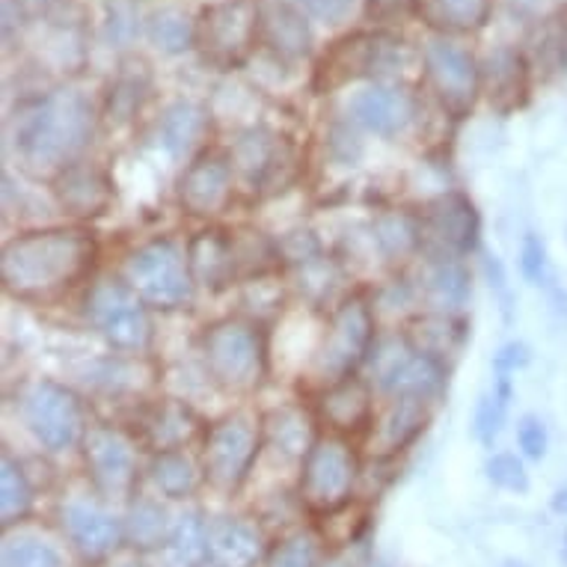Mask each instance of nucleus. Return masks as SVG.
I'll return each instance as SVG.
<instances>
[{
  "mask_svg": "<svg viewBox=\"0 0 567 567\" xmlns=\"http://www.w3.org/2000/svg\"><path fill=\"white\" fill-rule=\"evenodd\" d=\"M318 419L307 413L298 404H286V408H274L270 413L261 416L265 425V449L277 452L286 461H300L309 455V449L316 446V440L321 437L316 431Z\"/></svg>",
  "mask_w": 567,
  "mask_h": 567,
  "instance_id": "28",
  "label": "nucleus"
},
{
  "mask_svg": "<svg viewBox=\"0 0 567 567\" xmlns=\"http://www.w3.org/2000/svg\"><path fill=\"white\" fill-rule=\"evenodd\" d=\"M150 475L161 496H167V499H190L205 484L203 457L190 455L187 449L161 452V455L152 457Z\"/></svg>",
  "mask_w": 567,
  "mask_h": 567,
  "instance_id": "30",
  "label": "nucleus"
},
{
  "mask_svg": "<svg viewBox=\"0 0 567 567\" xmlns=\"http://www.w3.org/2000/svg\"><path fill=\"white\" fill-rule=\"evenodd\" d=\"M422 63L443 111L455 120L470 116L475 95L482 93V65L475 63V56L452 39L437 37L425 45Z\"/></svg>",
  "mask_w": 567,
  "mask_h": 567,
  "instance_id": "15",
  "label": "nucleus"
},
{
  "mask_svg": "<svg viewBox=\"0 0 567 567\" xmlns=\"http://www.w3.org/2000/svg\"><path fill=\"white\" fill-rule=\"evenodd\" d=\"M372 238L386 261H404L422 250V226L419 215L404 208H390L374 217Z\"/></svg>",
  "mask_w": 567,
  "mask_h": 567,
  "instance_id": "33",
  "label": "nucleus"
},
{
  "mask_svg": "<svg viewBox=\"0 0 567 567\" xmlns=\"http://www.w3.org/2000/svg\"><path fill=\"white\" fill-rule=\"evenodd\" d=\"M487 478H491L496 487H503V491L512 493H526L529 491V473H526V466L517 455L512 452H499V455H493L487 461Z\"/></svg>",
  "mask_w": 567,
  "mask_h": 567,
  "instance_id": "43",
  "label": "nucleus"
},
{
  "mask_svg": "<svg viewBox=\"0 0 567 567\" xmlns=\"http://www.w3.org/2000/svg\"><path fill=\"white\" fill-rule=\"evenodd\" d=\"M205 374L226 392H256L268 378V339L259 321L244 316L220 318L199 339Z\"/></svg>",
  "mask_w": 567,
  "mask_h": 567,
  "instance_id": "3",
  "label": "nucleus"
},
{
  "mask_svg": "<svg viewBox=\"0 0 567 567\" xmlns=\"http://www.w3.org/2000/svg\"><path fill=\"white\" fill-rule=\"evenodd\" d=\"M526 363H529V348H526L523 342L503 344L499 353L493 357V369H496V374H514Z\"/></svg>",
  "mask_w": 567,
  "mask_h": 567,
  "instance_id": "47",
  "label": "nucleus"
},
{
  "mask_svg": "<svg viewBox=\"0 0 567 567\" xmlns=\"http://www.w3.org/2000/svg\"><path fill=\"white\" fill-rule=\"evenodd\" d=\"M466 333H470V327L455 312H425V316L410 318L404 327V339L443 369H449V363L461 353Z\"/></svg>",
  "mask_w": 567,
  "mask_h": 567,
  "instance_id": "27",
  "label": "nucleus"
},
{
  "mask_svg": "<svg viewBox=\"0 0 567 567\" xmlns=\"http://www.w3.org/2000/svg\"><path fill=\"white\" fill-rule=\"evenodd\" d=\"M60 523L84 565H107L125 544V520L90 499H69L60 508Z\"/></svg>",
  "mask_w": 567,
  "mask_h": 567,
  "instance_id": "18",
  "label": "nucleus"
},
{
  "mask_svg": "<svg viewBox=\"0 0 567 567\" xmlns=\"http://www.w3.org/2000/svg\"><path fill=\"white\" fill-rule=\"evenodd\" d=\"M146 72H137V75H122L111 90V102H107V113L111 120L128 122L134 120V113L140 111L143 104V95H146Z\"/></svg>",
  "mask_w": 567,
  "mask_h": 567,
  "instance_id": "42",
  "label": "nucleus"
},
{
  "mask_svg": "<svg viewBox=\"0 0 567 567\" xmlns=\"http://www.w3.org/2000/svg\"><path fill=\"white\" fill-rule=\"evenodd\" d=\"M316 419L336 437H353L372 429L374 390L360 374H348L327 383L316 395Z\"/></svg>",
  "mask_w": 567,
  "mask_h": 567,
  "instance_id": "19",
  "label": "nucleus"
},
{
  "mask_svg": "<svg viewBox=\"0 0 567 567\" xmlns=\"http://www.w3.org/2000/svg\"><path fill=\"white\" fill-rule=\"evenodd\" d=\"M553 508H556L558 514H567V487L556 491V496H553Z\"/></svg>",
  "mask_w": 567,
  "mask_h": 567,
  "instance_id": "49",
  "label": "nucleus"
},
{
  "mask_svg": "<svg viewBox=\"0 0 567 567\" xmlns=\"http://www.w3.org/2000/svg\"><path fill=\"white\" fill-rule=\"evenodd\" d=\"M212 131V116L203 104L194 102H176L169 104L158 122V140L161 146L173 155V158H190L194 161L203 150L205 137Z\"/></svg>",
  "mask_w": 567,
  "mask_h": 567,
  "instance_id": "29",
  "label": "nucleus"
},
{
  "mask_svg": "<svg viewBox=\"0 0 567 567\" xmlns=\"http://www.w3.org/2000/svg\"><path fill=\"white\" fill-rule=\"evenodd\" d=\"M37 3H39V0H37Z\"/></svg>",
  "mask_w": 567,
  "mask_h": 567,
  "instance_id": "54",
  "label": "nucleus"
},
{
  "mask_svg": "<svg viewBox=\"0 0 567 567\" xmlns=\"http://www.w3.org/2000/svg\"><path fill=\"white\" fill-rule=\"evenodd\" d=\"M185 250L196 286L208 291H224L226 286L238 282L233 229H203L187 241Z\"/></svg>",
  "mask_w": 567,
  "mask_h": 567,
  "instance_id": "25",
  "label": "nucleus"
},
{
  "mask_svg": "<svg viewBox=\"0 0 567 567\" xmlns=\"http://www.w3.org/2000/svg\"><path fill=\"white\" fill-rule=\"evenodd\" d=\"M517 443H520L523 455L532 457V461H540L547 455L549 446L547 425L538 416H523L520 425H517Z\"/></svg>",
  "mask_w": 567,
  "mask_h": 567,
  "instance_id": "44",
  "label": "nucleus"
},
{
  "mask_svg": "<svg viewBox=\"0 0 567 567\" xmlns=\"http://www.w3.org/2000/svg\"><path fill=\"white\" fill-rule=\"evenodd\" d=\"M203 431V419L196 416V410L182 399L155 401V404H150V408L143 410V416H140V440H143V446L152 449L155 455L187 449Z\"/></svg>",
  "mask_w": 567,
  "mask_h": 567,
  "instance_id": "22",
  "label": "nucleus"
},
{
  "mask_svg": "<svg viewBox=\"0 0 567 567\" xmlns=\"http://www.w3.org/2000/svg\"><path fill=\"white\" fill-rule=\"evenodd\" d=\"M152 45L164 51V54H182L190 45H196V21H190L182 10H158L150 16L146 24Z\"/></svg>",
  "mask_w": 567,
  "mask_h": 567,
  "instance_id": "38",
  "label": "nucleus"
},
{
  "mask_svg": "<svg viewBox=\"0 0 567 567\" xmlns=\"http://www.w3.org/2000/svg\"><path fill=\"white\" fill-rule=\"evenodd\" d=\"M505 567H526V565H520V561H505Z\"/></svg>",
  "mask_w": 567,
  "mask_h": 567,
  "instance_id": "52",
  "label": "nucleus"
},
{
  "mask_svg": "<svg viewBox=\"0 0 567 567\" xmlns=\"http://www.w3.org/2000/svg\"><path fill=\"white\" fill-rule=\"evenodd\" d=\"M381 3H392V7H399V3H404V0H381Z\"/></svg>",
  "mask_w": 567,
  "mask_h": 567,
  "instance_id": "51",
  "label": "nucleus"
},
{
  "mask_svg": "<svg viewBox=\"0 0 567 567\" xmlns=\"http://www.w3.org/2000/svg\"><path fill=\"white\" fill-rule=\"evenodd\" d=\"M107 12H111V19H107V28H111V37L113 39H125V37H131V33H134V24H128V16H125V7H122V3H111V7H107Z\"/></svg>",
  "mask_w": 567,
  "mask_h": 567,
  "instance_id": "48",
  "label": "nucleus"
},
{
  "mask_svg": "<svg viewBox=\"0 0 567 567\" xmlns=\"http://www.w3.org/2000/svg\"><path fill=\"white\" fill-rule=\"evenodd\" d=\"M416 65L413 48L395 33L386 30H374V33H353L339 42L321 56L316 69V86L318 93L336 90L357 81V78H374V81H386V78H404Z\"/></svg>",
  "mask_w": 567,
  "mask_h": 567,
  "instance_id": "4",
  "label": "nucleus"
},
{
  "mask_svg": "<svg viewBox=\"0 0 567 567\" xmlns=\"http://www.w3.org/2000/svg\"><path fill=\"white\" fill-rule=\"evenodd\" d=\"M86 318L120 351L140 353L152 344L150 307L122 277H104L93 282L86 295Z\"/></svg>",
  "mask_w": 567,
  "mask_h": 567,
  "instance_id": "13",
  "label": "nucleus"
},
{
  "mask_svg": "<svg viewBox=\"0 0 567 567\" xmlns=\"http://www.w3.org/2000/svg\"><path fill=\"white\" fill-rule=\"evenodd\" d=\"M3 567H65V561L45 540L16 538L3 544Z\"/></svg>",
  "mask_w": 567,
  "mask_h": 567,
  "instance_id": "41",
  "label": "nucleus"
},
{
  "mask_svg": "<svg viewBox=\"0 0 567 567\" xmlns=\"http://www.w3.org/2000/svg\"><path fill=\"white\" fill-rule=\"evenodd\" d=\"M365 363L372 369L374 390L386 399L434 401L446 386L449 369L419 353L404 333L378 339Z\"/></svg>",
  "mask_w": 567,
  "mask_h": 567,
  "instance_id": "12",
  "label": "nucleus"
},
{
  "mask_svg": "<svg viewBox=\"0 0 567 567\" xmlns=\"http://www.w3.org/2000/svg\"><path fill=\"white\" fill-rule=\"evenodd\" d=\"M107 567H146V565H143L140 558H120V561H116V558H111V561H107Z\"/></svg>",
  "mask_w": 567,
  "mask_h": 567,
  "instance_id": "50",
  "label": "nucleus"
},
{
  "mask_svg": "<svg viewBox=\"0 0 567 567\" xmlns=\"http://www.w3.org/2000/svg\"><path fill=\"white\" fill-rule=\"evenodd\" d=\"M33 508V484H30L24 466L3 452L0 457V517L3 526L10 529L16 523H21Z\"/></svg>",
  "mask_w": 567,
  "mask_h": 567,
  "instance_id": "37",
  "label": "nucleus"
},
{
  "mask_svg": "<svg viewBox=\"0 0 567 567\" xmlns=\"http://www.w3.org/2000/svg\"><path fill=\"white\" fill-rule=\"evenodd\" d=\"M369 567H390V565H383V561H372V565Z\"/></svg>",
  "mask_w": 567,
  "mask_h": 567,
  "instance_id": "53",
  "label": "nucleus"
},
{
  "mask_svg": "<svg viewBox=\"0 0 567 567\" xmlns=\"http://www.w3.org/2000/svg\"><path fill=\"white\" fill-rule=\"evenodd\" d=\"M419 16L443 33H473L491 19V0H416Z\"/></svg>",
  "mask_w": 567,
  "mask_h": 567,
  "instance_id": "35",
  "label": "nucleus"
},
{
  "mask_svg": "<svg viewBox=\"0 0 567 567\" xmlns=\"http://www.w3.org/2000/svg\"><path fill=\"white\" fill-rule=\"evenodd\" d=\"M95 259V235L81 226H48L21 233L3 244V291L21 303L51 307L90 277Z\"/></svg>",
  "mask_w": 567,
  "mask_h": 567,
  "instance_id": "1",
  "label": "nucleus"
},
{
  "mask_svg": "<svg viewBox=\"0 0 567 567\" xmlns=\"http://www.w3.org/2000/svg\"><path fill=\"white\" fill-rule=\"evenodd\" d=\"M422 226V250L431 259H464L478 247L482 235V217L475 212V203L461 190H446L434 196L419 212Z\"/></svg>",
  "mask_w": 567,
  "mask_h": 567,
  "instance_id": "14",
  "label": "nucleus"
},
{
  "mask_svg": "<svg viewBox=\"0 0 567 567\" xmlns=\"http://www.w3.org/2000/svg\"><path fill=\"white\" fill-rule=\"evenodd\" d=\"M173 523L176 520H169L167 508L158 499L137 496L125 514V544L137 553L164 549L173 535Z\"/></svg>",
  "mask_w": 567,
  "mask_h": 567,
  "instance_id": "32",
  "label": "nucleus"
},
{
  "mask_svg": "<svg viewBox=\"0 0 567 567\" xmlns=\"http://www.w3.org/2000/svg\"><path fill=\"white\" fill-rule=\"evenodd\" d=\"M357 475H360V457L348 437L321 434L300 466V503L318 517L339 512L353 503Z\"/></svg>",
  "mask_w": 567,
  "mask_h": 567,
  "instance_id": "10",
  "label": "nucleus"
},
{
  "mask_svg": "<svg viewBox=\"0 0 567 567\" xmlns=\"http://www.w3.org/2000/svg\"><path fill=\"white\" fill-rule=\"evenodd\" d=\"M529 90V69L520 51L514 48H496L484 56L482 63V93L491 107L508 113L526 102Z\"/></svg>",
  "mask_w": 567,
  "mask_h": 567,
  "instance_id": "26",
  "label": "nucleus"
},
{
  "mask_svg": "<svg viewBox=\"0 0 567 567\" xmlns=\"http://www.w3.org/2000/svg\"><path fill=\"white\" fill-rule=\"evenodd\" d=\"M235 185L250 199H268L282 194L298 178V152L289 137L265 125H252L235 134L229 146Z\"/></svg>",
  "mask_w": 567,
  "mask_h": 567,
  "instance_id": "6",
  "label": "nucleus"
},
{
  "mask_svg": "<svg viewBox=\"0 0 567 567\" xmlns=\"http://www.w3.org/2000/svg\"><path fill=\"white\" fill-rule=\"evenodd\" d=\"M265 449V425L250 410H235L203 437L205 482L220 493H238Z\"/></svg>",
  "mask_w": 567,
  "mask_h": 567,
  "instance_id": "7",
  "label": "nucleus"
},
{
  "mask_svg": "<svg viewBox=\"0 0 567 567\" xmlns=\"http://www.w3.org/2000/svg\"><path fill=\"white\" fill-rule=\"evenodd\" d=\"M300 7L321 24H342L351 19L357 0H300Z\"/></svg>",
  "mask_w": 567,
  "mask_h": 567,
  "instance_id": "46",
  "label": "nucleus"
},
{
  "mask_svg": "<svg viewBox=\"0 0 567 567\" xmlns=\"http://www.w3.org/2000/svg\"><path fill=\"white\" fill-rule=\"evenodd\" d=\"M122 279L150 309L176 312L194 303L196 279L190 274L187 250L169 238H155L131 250L122 265Z\"/></svg>",
  "mask_w": 567,
  "mask_h": 567,
  "instance_id": "5",
  "label": "nucleus"
},
{
  "mask_svg": "<svg viewBox=\"0 0 567 567\" xmlns=\"http://www.w3.org/2000/svg\"><path fill=\"white\" fill-rule=\"evenodd\" d=\"M259 37L261 12L256 0H220L196 19V48L205 63L220 72L247 63Z\"/></svg>",
  "mask_w": 567,
  "mask_h": 567,
  "instance_id": "11",
  "label": "nucleus"
},
{
  "mask_svg": "<svg viewBox=\"0 0 567 567\" xmlns=\"http://www.w3.org/2000/svg\"><path fill=\"white\" fill-rule=\"evenodd\" d=\"M496 390L487 392L475 410V434L482 437V443L491 446L496 434L503 431L505 413H508V401H512V374H496Z\"/></svg>",
  "mask_w": 567,
  "mask_h": 567,
  "instance_id": "40",
  "label": "nucleus"
},
{
  "mask_svg": "<svg viewBox=\"0 0 567 567\" xmlns=\"http://www.w3.org/2000/svg\"><path fill=\"white\" fill-rule=\"evenodd\" d=\"M520 268L523 277L529 279L532 286H540L544 277H547V247H544L538 235H526L520 250Z\"/></svg>",
  "mask_w": 567,
  "mask_h": 567,
  "instance_id": "45",
  "label": "nucleus"
},
{
  "mask_svg": "<svg viewBox=\"0 0 567 567\" xmlns=\"http://www.w3.org/2000/svg\"><path fill=\"white\" fill-rule=\"evenodd\" d=\"M21 419L37 443L51 455H63L84 443L86 410L75 392L56 381H33L21 390Z\"/></svg>",
  "mask_w": 567,
  "mask_h": 567,
  "instance_id": "9",
  "label": "nucleus"
},
{
  "mask_svg": "<svg viewBox=\"0 0 567 567\" xmlns=\"http://www.w3.org/2000/svg\"><path fill=\"white\" fill-rule=\"evenodd\" d=\"M95 134V111L78 90H60L21 104L12 120V150L21 169L54 182L69 164L81 161Z\"/></svg>",
  "mask_w": 567,
  "mask_h": 567,
  "instance_id": "2",
  "label": "nucleus"
},
{
  "mask_svg": "<svg viewBox=\"0 0 567 567\" xmlns=\"http://www.w3.org/2000/svg\"><path fill=\"white\" fill-rule=\"evenodd\" d=\"M208 561V523L203 520V514L196 508L178 514L164 547V567H205Z\"/></svg>",
  "mask_w": 567,
  "mask_h": 567,
  "instance_id": "34",
  "label": "nucleus"
},
{
  "mask_svg": "<svg viewBox=\"0 0 567 567\" xmlns=\"http://www.w3.org/2000/svg\"><path fill=\"white\" fill-rule=\"evenodd\" d=\"M81 452L95 491L111 499L131 496L137 484V446L131 434L116 425H90Z\"/></svg>",
  "mask_w": 567,
  "mask_h": 567,
  "instance_id": "17",
  "label": "nucleus"
},
{
  "mask_svg": "<svg viewBox=\"0 0 567 567\" xmlns=\"http://www.w3.org/2000/svg\"><path fill=\"white\" fill-rule=\"evenodd\" d=\"M348 113L357 125H363L372 134L395 137L413 122V99L399 86H369L353 95Z\"/></svg>",
  "mask_w": 567,
  "mask_h": 567,
  "instance_id": "23",
  "label": "nucleus"
},
{
  "mask_svg": "<svg viewBox=\"0 0 567 567\" xmlns=\"http://www.w3.org/2000/svg\"><path fill=\"white\" fill-rule=\"evenodd\" d=\"M235 173L229 152L205 150L199 152L178 176L176 196L182 212L196 220H215L226 215L235 199Z\"/></svg>",
  "mask_w": 567,
  "mask_h": 567,
  "instance_id": "16",
  "label": "nucleus"
},
{
  "mask_svg": "<svg viewBox=\"0 0 567 567\" xmlns=\"http://www.w3.org/2000/svg\"><path fill=\"white\" fill-rule=\"evenodd\" d=\"M268 553L265 535L247 517H217L208 523V556L215 567H256Z\"/></svg>",
  "mask_w": 567,
  "mask_h": 567,
  "instance_id": "24",
  "label": "nucleus"
},
{
  "mask_svg": "<svg viewBox=\"0 0 567 567\" xmlns=\"http://www.w3.org/2000/svg\"><path fill=\"white\" fill-rule=\"evenodd\" d=\"M374 324H378V316L363 295L344 298L333 309V316L327 318L321 344L312 357V369L324 381V386L339 378L357 374V369L369 360V353L378 342Z\"/></svg>",
  "mask_w": 567,
  "mask_h": 567,
  "instance_id": "8",
  "label": "nucleus"
},
{
  "mask_svg": "<svg viewBox=\"0 0 567 567\" xmlns=\"http://www.w3.org/2000/svg\"><path fill=\"white\" fill-rule=\"evenodd\" d=\"M431 401L390 399L381 413H374L369 429V452L374 457H395L422 437L431 422Z\"/></svg>",
  "mask_w": 567,
  "mask_h": 567,
  "instance_id": "21",
  "label": "nucleus"
},
{
  "mask_svg": "<svg viewBox=\"0 0 567 567\" xmlns=\"http://www.w3.org/2000/svg\"><path fill=\"white\" fill-rule=\"evenodd\" d=\"M473 295L470 270L461 259H431L422 277V298L429 300L434 312H455Z\"/></svg>",
  "mask_w": 567,
  "mask_h": 567,
  "instance_id": "31",
  "label": "nucleus"
},
{
  "mask_svg": "<svg viewBox=\"0 0 567 567\" xmlns=\"http://www.w3.org/2000/svg\"><path fill=\"white\" fill-rule=\"evenodd\" d=\"M321 535L309 529H298L270 547L268 567H318L321 565Z\"/></svg>",
  "mask_w": 567,
  "mask_h": 567,
  "instance_id": "39",
  "label": "nucleus"
},
{
  "mask_svg": "<svg viewBox=\"0 0 567 567\" xmlns=\"http://www.w3.org/2000/svg\"><path fill=\"white\" fill-rule=\"evenodd\" d=\"M261 37L268 42L274 54L286 56V60H300L309 54L312 45V33H309L307 21L298 10L291 7H274V10L261 19Z\"/></svg>",
  "mask_w": 567,
  "mask_h": 567,
  "instance_id": "36",
  "label": "nucleus"
},
{
  "mask_svg": "<svg viewBox=\"0 0 567 567\" xmlns=\"http://www.w3.org/2000/svg\"><path fill=\"white\" fill-rule=\"evenodd\" d=\"M56 205L75 220H95L111 212L113 176L95 161H75L51 182Z\"/></svg>",
  "mask_w": 567,
  "mask_h": 567,
  "instance_id": "20",
  "label": "nucleus"
}]
</instances>
